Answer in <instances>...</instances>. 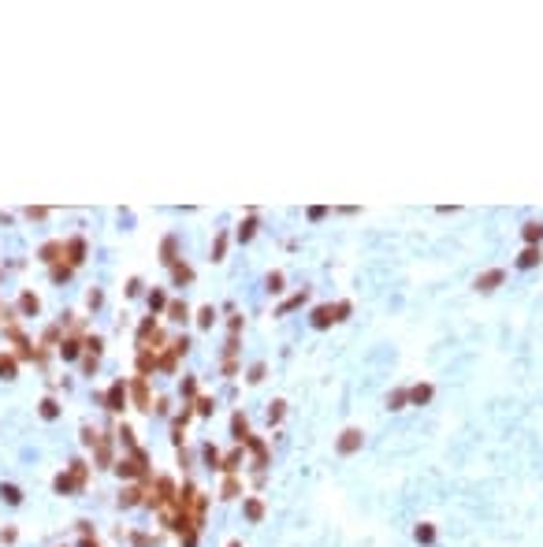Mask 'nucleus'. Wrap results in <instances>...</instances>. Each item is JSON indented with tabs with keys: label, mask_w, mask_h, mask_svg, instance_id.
<instances>
[{
	"label": "nucleus",
	"mask_w": 543,
	"mask_h": 547,
	"mask_svg": "<svg viewBox=\"0 0 543 547\" xmlns=\"http://www.w3.org/2000/svg\"><path fill=\"white\" fill-rule=\"evenodd\" d=\"M357 447H361V432H354V428L342 432V440H339V450H342V454H350V450H357Z\"/></svg>",
	"instance_id": "nucleus-1"
},
{
	"label": "nucleus",
	"mask_w": 543,
	"mask_h": 547,
	"mask_svg": "<svg viewBox=\"0 0 543 547\" xmlns=\"http://www.w3.org/2000/svg\"><path fill=\"white\" fill-rule=\"evenodd\" d=\"M502 279V272H491V276H484V279H476V287H484V290H491L495 283Z\"/></svg>",
	"instance_id": "nucleus-2"
},
{
	"label": "nucleus",
	"mask_w": 543,
	"mask_h": 547,
	"mask_svg": "<svg viewBox=\"0 0 543 547\" xmlns=\"http://www.w3.org/2000/svg\"><path fill=\"white\" fill-rule=\"evenodd\" d=\"M539 234H543V227H539V224H529V227H524V239H529V242H536Z\"/></svg>",
	"instance_id": "nucleus-3"
},
{
	"label": "nucleus",
	"mask_w": 543,
	"mask_h": 547,
	"mask_svg": "<svg viewBox=\"0 0 543 547\" xmlns=\"http://www.w3.org/2000/svg\"><path fill=\"white\" fill-rule=\"evenodd\" d=\"M428 398H432V387H417V391H413V402H428Z\"/></svg>",
	"instance_id": "nucleus-4"
}]
</instances>
